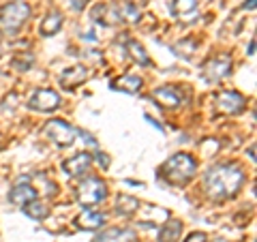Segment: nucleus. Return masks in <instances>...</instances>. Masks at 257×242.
Segmentation results:
<instances>
[{"mask_svg": "<svg viewBox=\"0 0 257 242\" xmlns=\"http://www.w3.org/2000/svg\"><path fill=\"white\" fill-rule=\"evenodd\" d=\"M244 182V172L238 165H216L204 178L206 193L212 199H227L236 195Z\"/></svg>", "mask_w": 257, "mask_h": 242, "instance_id": "nucleus-1", "label": "nucleus"}, {"mask_svg": "<svg viewBox=\"0 0 257 242\" xmlns=\"http://www.w3.org/2000/svg\"><path fill=\"white\" fill-rule=\"evenodd\" d=\"M197 172V163L195 159L187 152H178V155L170 157L161 167V176L170 182V184H187Z\"/></svg>", "mask_w": 257, "mask_h": 242, "instance_id": "nucleus-2", "label": "nucleus"}, {"mask_svg": "<svg viewBox=\"0 0 257 242\" xmlns=\"http://www.w3.org/2000/svg\"><path fill=\"white\" fill-rule=\"evenodd\" d=\"M28 18H30V7L24 0L5 5L3 11H0V35H7V37L15 35L26 24Z\"/></svg>", "mask_w": 257, "mask_h": 242, "instance_id": "nucleus-3", "label": "nucleus"}, {"mask_svg": "<svg viewBox=\"0 0 257 242\" xmlns=\"http://www.w3.org/2000/svg\"><path fill=\"white\" fill-rule=\"evenodd\" d=\"M105 195H107V184L101 178H96V176H88L75 189V199L79 201V206H84V208L101 204V201L105 199Z\"/></svg>", "mask_w": 257, "mask_h": 242, "instance_id": "nucleus-4", "label": "nucleus"}, {"mask_svg": "<svg viewBox=\"0 0 257 242\" xmlns=\"http://www.w3.org/2000/svg\"><path fill=\"white\" fill-rule=\"evenodd\" d=\"M43 135L47 137V140H52L56 146L67 148V146H71V144L77 140L79 131L75 127H71L69 123H64V120L54 118V120H50V123L43 127Z\"/></svg>", "mask_w": 257, "mask_h": 242, "instance_id": "nucleus-5", "label": "nucleus"}, {"mask_svg": "<svg viewBox=\"0 0 257 242\" xmlns=\"http://www.w3.org/2000/svg\"><path fill=\"white\" fill-rule=\"evenodd\" d=\"M246 105V99L236 90H221L214 96V107L221 114H240Z\"/></svg>", "mask_w": 257, "mask_h": 242, "instance_id": "nucleus-6", "label": "nucleus"}, {"mask_svg": "<svg viewBox=\"0 0 257 242\" xmlns=\"http://www.w3.org/2000/svg\"><path fill=\"white\" fill-rule=\"evenodd\" d=\"M60 94L56 90H50V88H41V90H37L35 94L30 96L28 101V107L35 109V111H54L60 107Z\"/></svg>", "mask_w": 257, "mask_h": 242, "instance_id": "nucleus-7", "label": "nucleus"}, {"mask_svg": "<svg viewBox=\"0 0 257 242\" xmlns=\"http://www.w3.org/2000/svg\"><path fill=\"white\" fill-rule=\"evenodd\" d=\"M231 73V58L229 56H214L204 64V77L208 82H221Z\"/></svg>", "mask_w": 257, "mask_h": 242, "instance_id": "nucleus-8", "label": "nucleus"}, {"mask_svg": "<svg viewBox=\"0 0 257 242\" xmlns=\"http://www.w3.org/2000/svg\"><path fill=\"white\" fill-rule=\"evenodd\" d=\"M155 101L159 103L161 107H167V109H174V107H180L182 105V92L178 90L176 86H161L155 88Z\"/></svg>", "mask_w": 257, "mask_h": 242, "instance_id": "nucleus-9", "label": "nucleus"}, {"mask_svg": "<svg viewBox=\"0 0 257 242\" xmlns=\"http://www.w3.org/2000/svg\"><path fill=\"white\" fill-rule=\"evenodd\" d=\"M90 165H92V157L88 155V152H79V155H75V157H71V159H67L62 163V169L67 172L69 176H86L88 174V169H90Z\"/></svg>", "mask_w": 257, "mask_h": 242, "instance_id": "nucleus-10", "label": "nucleus"}, {"mask_svg": "<svg viewBox=\"0 0 257 242\" xmlns=\"http://www.w3.org/2000/svg\"><path fill=\"white\" fill-rule=\"evenodd\" d=\"M167 219H170V212L163 210V208L146 206V208H142L140 225H142V227H159V225H163Z\"/></svg>", "mask_w": 257, "mask_h": 242, "instance_id": "nucleus-11", "label": "nucleus"}, {"mask_svg": "<svg viewBox=\"0 0 257 242\" xmlns=\"http://www.w3.org/2000/svg\"><path fill=\"white\" fill-rule=\"evenodd\" d=\"M88 79V69L82 67V64H77V67H71L67 71H62V75L58 77V82L62 88H67V90H73L77 88L79 84H84Z\"/></svg>", "mask_w": 257, "mask_h": 242, "instance_id": "nucleus-12", "label": "nucleus"}, {"mask_svg": "<svg viewBox=\"0 0 257 242\" xmlns=\"http://www.w3.org/2000/svg\"><path fill=\"white\" fill-rule=\"evenodd\" d=\"M135 240H138V233L128 227H111L94 238V242H135Z\"/></svg>", "mask_w": 257, "mask_h": 242, "instance_id": "nucleus-13", "label": "nucleus"}, {"mask_svg": "<svg viewBox=\"0 0 257 242\" xmlns=\"http://www.w3.org/2000/svg\"><path fill=\"white\" fill-rule=\"evenodd\" d=\"M103 223H105V219H103L101 212L86 208V210L75 219V227L77 229H86V231H94V229H99Z\"/></svg>", "mask_w": 257, "mask_h": 242, "instance_id": "nucleus-14", "label": "nucleus"}, {"mask_svg": "<svg viewBox=\"0 0 257 242\" xmlns=\"http://www.w3.org/2000/svg\"><path fill=\"white\" fill-rule=\"evenodd\" d=\"M37 199V191L30 187V184H18L11 193H9V201L13 206H20V208H24L26 204H30V201H35Z\"/></svg>", "mask_w": 257, "mask_h": 242, "instance_id": "nucleus-15", "label": "nucleus"}, {"mask_svg": "<svg viewBox=\"0 0 257 242\" xmlns=\"http://www.w3.org/2000/svg\"><path fill=\"white\" fill-rule=\"evenodd\" d=\"M142 84H144L142 77H138V75H120L118 79L111 82V88H114V90H122V92L135 94V92L142 90Z\"/></svg>", "mask_w": 257, "mask_h": 242, "instance_id": "nucleus-16", "label": "nucleus"}, {"mask_svg": "<svg viewBox=\"0 0 257 242\" xmlns=\"http://www.w3.org/2000/svg\"><path fill=\"white\" fill-rule=\"evenodd\" d=\"M182 221H176V219H167V223L163 225V229L159 231V242H178L182 236Z\"/></svg>", "mask_w": 257, "mask_h": 242, "instance_id": "nucleus-17", "label": "nucleus"}, {"mask_svg": "<svg viewBox=\"0 0 257 242\" xmlns=\"http://www.w3.org/2000/svg\"><path fill=\"white\" fill-rule=\"evenodd\" d=\"M92 20L101 22V24H118L120 22V15L118 9L111 5H99L92 9Z\"/></svg>", "mask_w": 257, "mask_h": 242, "instance_id": "nucleus-18", "label": "nucleus"}, {"mask_svg": "<svg viewBox=\"0 0 257 242\" xmlns=\"http://www.w3.org/2000/svg\"><path fill=\"white\" fill-rule=\"evenodd\" d=\"M60 28H62V15H60V11H52L45 15V20L41 22V28L39 30H41L43 37H54Z\"/></svg>", "mask_w": 257, "mask_h": 242, "instance_id": "nucleus-19", "label": "nucleus"}, {"mask_svg": "<svg viewBox=\"0 0 257 242\" xmlns=\"http://www.w3.org/2000/svg\"><path fill=\"white\" fill-rule=\"evenodd\" d=\"M140 210V199L133 195H126V193H120L116 199V212L118 214H135Z\"/></svg>", "mask_w": 257, "mask_h": 242, "instance_id": "nucleus-20", "label": "nucleus"}, {"mask_svg": "<svg viewBox=\"0 0 257 242\" xmlns=\"http://www.w3.org/2000/svg\"><path fill=\"white\" fill-rule=\"evenodd\" d=\"M24 210V214L26 216H30V219H35V221H41V219H45L47 214H50V208H47L43 201H30V204H26L22 208Z\"/></svg>", "mask_w": 257, "mask_h": 242, "instance_id": "nucleus-21", "label": "nucleus"}, {"mask_svg": "<svg viewBox=\"0 0 257 242\" xmlns=\"http://www.w3.org/2000/svg\"><path fill=\"white\" fill-rule=\"evenodd\" d=\"M118 15H120V20H124V22H131V24H135L140 20V9L135 7L131 0H122L118 7Z\"/></svg>", "mask_w": 257, "mask_h": 242, "instance_id": "nucleus-22", "label": "nucleus"}, {"mask_svg": "<svg viewBox=\"0 0 257 242\" xmlns=\"http://www.w3.org/2000/svg\"><path fill=\"white\" fill-rule=\"evenodd\" d=\"M126 52L131 54V58L138 62V64H142V67H146V64H150V58H148V54H146V50L138 43V41H128L126 43Z\"/></svg>", "mask_w": 257, "mask_h": 242, "instance_id": "nucleus-23", "label": "nucleus"}, {"mask_svg": "<svg viewBox=\"0 0 257 242\" xmlns=\"http://www.w3.org/2000/svg\"><path fill=\"white\" fill-rule=\"evenodd\" d=\"M197 9V0H174L172 3V11L174 15H187L191 11Z\"/></svg>", "mask_w": 257, "mask_h": 242, "instance_id": "nucleus-24", "label": "nucleus"}, {"mask_svg": "<svg viewBox=\"0 0 257 242\" xmlns=\"http://www.w3.org/2000/svg\"><path fill=\"white\" fill-rule=\"evenodd\" d=\"M30 64H32V56H30L28 60L24 58V56H22V58H15V60H13V67L18 69V71H26V69L30 67Z\"/></svg>", "mask_w": 257, "mask_h": 242, "instance_id": "nucleus-25", "label": "nucleus"}, {"mask_svg": "<svg viewBox=\"0 0 257 242\" xmlns=\"http://www.w3.org/2000/svg\"><path fill=\"white\" fill-rule=\"evenodd\" d=\"M184 242H208V236H206V233H202V231H195V233H191V236Z\"/></svg>", "mask_w": 257, "mask_h": 242, "instance_id": "nucleus-26", "label": "nucleus"}, {"mask_svg": "<svg viewBox=\"0 0 257 242\" xmlns=\"http://www.w3.org/2000/svg\"><path fill=\"white\" fill-rule=\"evenodd\" d=\"M94 159L101 163V167H109V159H107V155H103V152H99V155H96Z\"/></svg>", "mask_w": 257, "mask_h": 242, "instance_id": "nucleus-27", "label": "nucleus"}, {"mask_svg": "<svg viewBox=\"0 0 257 242\" xmlns=\"http://www.w3.org/2000/svg\"><path fill=\"white\" fill-rule=\"evenodd\" d=\"M71 7H73V9H82V7H84V0H73V5H71Z\"/></svg>", "mask_w": 257, "mask_h": 242, "instance_id": "nucleus-28", "label": "nucleus"}, {"mask_svg": "<svg viewBox=\"0 0 257 242\" xmlns=\"http://www.w3.org/2000/svg\"><path fill=\"white\" fill-rule=\"evenodd\" d=\"M244 9H255V0H248V5H244Z\"/></svg>", "mask_w": 257, "mask_h": 242, "instance_id": "nucleus-29", "label": "nucleus"}, {"mask_svg": "<svg viewBox=\"0 0 257 242\" xmlns=\"http://www.w3.org/2000/svg\"><path fill=\"white\" fill-rule=\"evenodd\" d=\"M253 50H255V41H251V45H248V56H253Z\"/></svg>", "mask_w": 257, "mask_h": 242, "instance_id": "nucleus-30", "label": "nucleus"}]
</instances>
